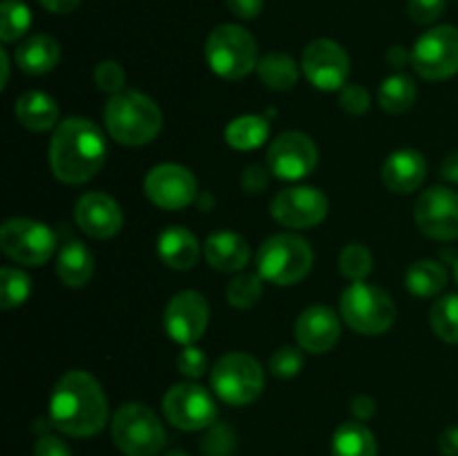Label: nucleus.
I'll use <instances>...</instances> for the list:
<instances>
[{
	"label": "nucleus",
	"mask_w": 458,
	"mask_h": 456,
	"mask_svg": "<svg viewBox=\"0 0 458 456\" xmlns=\"http://www.w3.org/2000/svg\"><path fill=\"white\" fill-rule=\"evenodd\" d=\"M49 418L54 427L76 438L101 432L107 423V398L97 378L81 369L61 376L49 398Z\"/></svg>",
	"instance_id": "1"
},
{
	"label": "nucleus",
	"mask_w": 458,
	"mask_h": 456,
	"mask_svg": "<svg viewBox=\"0 0 458 456\" xmlns=\"http://www.w3.org/2000/svg\"><path fill=\"white\" fill-rule=\"evenodd\" d=\"M106 137L92 121L70 116L54 128L49 141V168L63 183H85L103 168Z\"/></svg>",
	"instance_id": "2"
},
{
	"label": "nucleus",
	"mask_w": 458,
	"mask_h": 456,
	"mask_svg": "<svg viewBox=\"0 0 458 456\" xmlns=\"http://www.w3.org/2000/svg\"><path fill=\"white\" fill-rule=\"evenodd\" d=\"M103 121L110 137L123 146H146L161 132L164 114L150 97L125 89L107 101Z\"/></svg>",
	"instance_id": "3"
},
{
	"label": "nucleus",
	"mask_w": 458,
	"mask_h": 456,
	"mask_svg": "<svg viewBox=\"0 0 458 456\" xmlns=\"http://www.w3.org/2000/svg\"><path fill=\"white\" fill-rule=\"evenodd\" d=\"M313 266V250L307 240L291 232L273 235L259 246L258 273L277 286H293L309 275Z\"/></svg>",
	"instance_id": "4"
},
{
	"label": "nucleus",
	"mask_w": 458,
	"mask_h": 456,
	"mask_svg": "<svg viewBox=\"0 0 458 456\" xmlns=\"http://www.w3.org/2000/svg\"><path fill=\"white\" fill-rule=\"evenodd\" d=\"M206 61L222 79L240 80L258 67V43L244 27L219 25L206 38Z\"/></svg>",
	"instance_id": "5"
},
{
	"label": "nucleus",
	"mask_w": 458,
	"mask_h": 456,
	"mask_svg": "<svg viewBox=\"0 0 458 456\" xmlns=\"http://www.w3.org/2000/svg\"><path fill=\"white\" fill-rule=\"evenodd\" d=\"M112 438L125 456H157L165 445L159 416L141 402L119 407L112 418Z\"/></svg>",
	"instance_id": "6"
},
{
	"label": "nucleus",
	"mask_w": 458,
	"mask_h": 456,
	"mask_svg": "<svg viewBox=\"0 0 458 456\" xmlns=\"http://www.w3.org/2000/svg\"><path fill=\"white\" fill-rule=\"evenodd\" d=\"M340 313L353 331L362 335H380L392 329L396 307L392 298L378 286L353 282L340 300Z\"/></svg>",
	"instance_id": "7"
},
{
	"label": "nucleus",
	"mask_w": 458,
	"mask_h": 456,
	"mask_svg": "<svg viewBox=\"0 0 458 456\" xmlns=\"http://www.w3.org/2000/svg\"><path fill=\"white\" fill-rule=\"evenodd\" d=\"M210 384L215 393L228 405H249L262 393L264 369L249 353L233 351L215 362Z\"/></svg>",
	"instance_id": "8"
},
{
	"label": "nucleus",
	"mask_w": 458,
	"mask_h": 456,
	"mask_svg": "<svg viewBox=\"0 0 458 456\" xmlns=\"http://www.w3.org/2000/svg\"><path fill=\"white\" fill-rule=\"evenodd\" d=\"M0 249L13 262L25 266H43L56 250V235L45 224L27 217H13L0 228Z\"/></svg>",
	"instance_id": "9"
},
{
	"label": "nucleus",
	"mask_w": 458,
	"mask_h": 456,
	"mask_svg": "<svg viewBox=\"0 0 458 456\" xmlns=\"http://www.w3.org/2000/svg\"><path fill=\"white\" fill-rule=\"evenodd\" d=\"M411 65L425 80H445L458 74V30L452 25L425 31L414 45Z\"/></svg>",
	"instance_id": "10"
},
{
	"label": "nucleus",
	"mask_w": 458,
	"mask_h": 456,
	"mask_svg": "<svg viewBox=\"0 0 458 456\" xmlns=\"http://www.w3.org/2000/svg\"><path fill=\"white\" fill-rule=\"evenodd\" d=\"M164 414L174 427L197 432L215 423L217 407H215L213 396L201 384L182 383L165 392Z\"/></svg>",
	"instance_id": "11"
},
{
	"label": "nucleus",
	"mask_w": 458,
	"mask_h": 456,
	"mask_svg": "<svg viewBox=\"0 0 458 456\" xmlns=\"http://www.w3.org/2000/svg\"><path fill=\"white\" fill-rule=\"evenodd\" d=\"M148 199L164 210H179L197 199V179L188 168L179 164L155 165L143 182Z\"/></svg>",
	"instance_id": "12"
},
{
	"label": "nucleus",
	"mask_w": 458,
	"mask_h": 456,
	"mask_svg": "<svg viewBox=\"0 0 458 456\" xmlns=\"http://www.w3.org/2000/svg\"><path fill=\"white\" fill-rule=\"evenodd\" d=\"M329 213L325 192L313 186L280 190L271 201V215L286 228H313Z\"/></svg>",
	"instance_id": "13"
},
{
	"label": "nucleus",
	"mask_w": 458,
	"mask_h": 456,
	"mask_svg": "<svg viewBox=\"0 0 458 456\" xmlns=\"http://www.w3.org/2000/svg\"><path fill=\"white\" fill-rule=\"evenodd\" d=\"M267 165L271 174L286 182H298L316 170L318 148L302 132H284L268 146Z\"/></svg>",
	"instance_id": "14"
},
{
	"label": "nucleus",
	"mask_w": 458,
	"mask_h": 456,
	"mask_svg": "<svg viewBox=\"0 0 458 456\" xmlns=\"http://www.w3.org/2000/svg\"><path fill=\"white\" fill-rule=\"evenodd\" d=\"M416 224L432 240L452 241L458 237V192L434 186L416 201Z\"/></svg>",
	"instance_id": "15"
},
{
	"label": "nucleus",
	"mask_w": 458,
	"mask_h": 456,
	"mask_svg": "<svg viewBox=\"0 0 458 456\" xmlns=\"http://www.w3.org/2000/svg\"><path fill=\"white\" fill-rule=\"evenodd\" d=\"M302 70L313 88L335 92L344 88V80L349 76V56L334 40L318 38L304 49Z\"/></svg>",
	"instance_id": "16"
},
{
	"label": "nucleus",
	"mask_w": 458,
	"mask_h": 456,
	"mask_svg": "<svg viewBox=\"0 0 458 456\" xmlns=\"http://www.w3.org/2000/svg\"><path fill=\"white\" fill-rule=\"evenodd\" d=\"M208 302L197 291H182L168 302L164 311V326L165 334L174 342L191 347L204 335L208 326Z\"/></svg>",
	"instance_id": "17"
},
{
	"label": "nucleus",
	"mask_w": 458,
	"mask_h": 456,
	"mask_svg": "<svg viewBox=\"0 0 458 456\" xmlns=\"http://www.w3.org/2000/svg\"><path fill=\"white\" fill-rule=\"evenodd\" d=\"M74 219L85 235L94 240L114 237L123 226V213L116 199L106 192H85L74 208Z\"/></svg>",
	"instance_id": "18"
},
{
	"label": "nucleus",
	"mask_w": 458,
	"mask_h": 456,
	"mask_svg": "<svg viewBox=\"0 0 458 456\" xmlns=\"http://www.w3.org/2000/svg\"><path fill=\"white\" fill-rule=\"evenodd\" d=\"M295 338L304 351L327 353L340 340L338 313L322 304L304 308L295 322Z\"/></svg>",
	"instance_id": "19"
},
{
	"label": "nucleus",
	"mask_w": 458,
	"mask_h": 456,
	"mask_svg": "<svg viewBox=\"0 0 458 456\" xmlns=\"http://www.w3.org/2000/svg\"><path fill=\"white\" fill-rule=\"evenodd\" d=\"M428 174V161L419 150H396L387 156L383 165V182L385 186L398 195H407L420 188Z\"/></svg>",
	"instance_id": "20"
},
{
	"label": "nucleus",
	"mask_w": 458,
	"mask_h": 456,
	"mask_svg": "<svg viewBox=\"0 0 458 456\" xmlns=\"http://www.w3.org/2000/svg\"><path fill=\"white\" fill-rule=\"evenodd\" d=\"M157 253L168 268L191 271L199 259V241L188 228L170 226L157 237Z\"/></svg>",
	"instance_id": "21"
},
{
	"label": "nucleus",
	"mask_w": 458,
	"mask_h": 456,
	"mask_svg": "<svg viewBox=\"0 0 458 456\" xmlns=\"http://www.w3.org/2000/svg\"><path fill=\"white\" fill-rule=\"evenodd\" d=\"M206 262L222 273L242 271L249 264L250 249L246 240L237 232L217 231L206 240L204 246Z\"/></svg>",
	"instance_id": "22"
},
{
	"label": "nucleus",
	"mask_w": 458,
	"mask_h": 456,
	"mask_svg": "<svg viewBox=\"0 0 458 456\" xmlns=\"http://www.w3.org/2000/svg\"><path fill=\"white\" fill-rule=\"evenodd\" d=\"M13 112H16L18 123L25 125L27 130H34V132H45V130H52L61 123L56 101L49 94L36 92V89L18 97Z\"/></svg>",
	"instance_id": "23"
},
{
	"label": "nucleus",
	"mask_w": 458,
	"mask_h": 456,
	"mask_svg": "<svg viewBox=\"0 0 458 456\" xmlns=\"http://www.w3.org/2000/svg\"><path fill=\"white\" fill-rule=\"evenodd\" d=\"M61 58V47L56 40L47 34H36L27 38L25 43L18 45L16 63L25 74L40 76L52 72Z\"/></svg>",
	"instance_id": "24"
},
{
	"label": "nucleus",
	"mask_w": 458,
	"mask_h": 456,
	"mask_svg": "<svg viewBox=\"0 0 458 456\" xmlns=\"http://www.w3.org/2000/svg\"><path fill=\"white\" fill-rule=\"evenodd\" d=\"M56 273L67 286H85L94 273V258L83 241H67L56 259Z\"/></svg>",
	"instance_id": "25"
},
{
	"label": "nucleus",
	"mask_w": 458,
	"mask_h": 456,
	"mask_svg": "<svg viewBox=\"0 0 458 456\" xmlns=\"http://www.w3.org/2000/svg\"><path fill=\"white\" fill-rule=\"evenodd\" d=\"M447 284V271L434 259H419L407 268L405 286L416 298H434Z\"/></svg>",
	"instance_id": "26"
},
{
	"label": "nucleus",
	"mask_w": 458,
	"mask_h": 456,
	"mask_svg": "<svg viewBox=\"0 0 458 456\" xmlns=\"http://www.w3.org/2000/svg\"><path fill=\"white\" fill-rule=\"evenodd\" d=\"M334 456H376L378 445L376 436L362 423H344L335 429L331 441Z\"/></svg>",
	"instance_id": "27"
},
{
	"label": "nucleus",
	"mask_w": 458,
	"mask_h": 456,
	"mask_svg": "<svg viewBox=\"0 0 458 456\" xmlns=\"http://www.w3.org/2000/svg\"><path fill=\"white\" fill-rule=\"evenodd\" d=\"M268 121L259 114H244L237 116L228 123L226 128V143L235 150H255L262 146L268 137Z\"/></svg>",
	"instance_id": "28"
},
{
	"label": "nucleus",
	"mask_w": 458,
	"mask_h": 456,
	"mask_svg": "<svg viewBox=\"0 0 458 456\" xmlns=\"http://www.w3.org/2000/svg\"><path fill=\"white\" fill-rule=\"evenodd\" d=\"M258 74L267 88L277 89V92L291 89L298 83V65L293 63V58L280 52L267 54L264 58H259Z\"/></svg>",
	"instance_id": "29"
},
{
	"label": "nucleus",
	"mask_w": 458,
	"mask_h": 456,
	"mask_svg": "<svg viewBox=\"0 0 458 456\" xmlns=\"http://www.w3.org/2000/svg\"><path fill=\"white\" fill-rule=\"evenodd\" d=\"M416 101V83L405 74H394L383 80L378 89V103L389 114H403Z\"/></svg>",
	"instance_id": "30"
},
{
	"label": "nucleus",
	"mask_w": 458,
	"mask_h": 456,
	"mask_svg": "<svg viewBox=\"0 0 458 456\" xmlns=\"http://www.w3.org/2000/svg\"><path fill=\"white\" fill-rule=\"evenodd\" d=\"M429 325L432 331L443 340V342L458 344V295H443L434 302L432 313H429Z\"/></svg>",
	"instance_id": "31"
},
{
	"label": "nucleus",
	"mask_w": 458,
	"mask_h": 456,
	"mask_svg": "<svg viewBox=\"0 0 458 456\" xmlns=\"http://www.w3.org/2000/svg\"><path fill=\"white\" fill-rule=\"evenodd\" d=\"M31 25V12L21 0H4L0 4V38L3 43H13L22 38Z\"/></svg>",
	"instance_id": "32"
},
{
	"label": "nucleus",
	"mask_w": 458,
	"mask_h": 456,
	"mask_svg": "<svg viewBox=\"0 0 458 456\" xmlns=\"http://www.w3.org/2000/svg\"><path fill=\"white\" fill-rule=\"evenodd\" d=\"M31 282L22 271L12 266H4L0 271V307L16 308L30 298Z\"/></svg>",
	"instance_id": "33"
},
{
	"label": "nucleus",
	"mask_w": 458,
	"mask_h": 456,
	"mask_svg": "<svg viewBox=\"0 0 458 456\" xmlns=\"http://www.w3.org/2000/svg\"><path fill=\"white\" fill-rule=\"evenodd\" d=\"M262 280L259 273H242V275L233 277V282L226 289V300L237 308H250L258 304L262 298Z\"/></svg>",
	"instance_id": "34"
},
{
	"label": "nucleus",
	"mask_w": 458,
	"mask_h": 456,
	"mask_svg": "<svg viewBox=\"0 0 458 456\" xmlns=\"http://www.w3.org/2000/svg\"><path fill=\"white\" fill-rule=\"evenodd\" d=\"M338 266L343 275L352 282H365L369 273L374 271V258H371L369 249L362 244H349L344 246L340 253Z\"/></svg>",
	"instance_id": "35"
},
{
	"label": "nucleus",
	"mask_w": 458,
	"mask_h": 456,
	"mask_svg": "<svg viewBox=\"0 0 458 456\" xmlns=\"http://www.w3.org/2000/svg\"><path fill=\"white\" fill-rule=\"evenodd\" d=\"M302 347H280L268 360V369L276 378H293L302 369Z\"/></svg>",
	"instance_id": "36"
},
{
	"label": "nucleus",
	"mask_w": 458,
	"mask_h": 456,
	"mask_svg": "<svg viewBox=\"0 0 458 456\" xmlns=\"http://www.w3.org/2000/svg\"><path fill=\"white\" fill-rule=\"evenodd\" d=\"M94 83L101 92L116 97V94L125 92V72L116 61H103L98 63L94 70Z\"/></svg>",
	"instance_id": "37"
},
{
	"label": "nucleus",
	"mask_w": 458,
	"mask_h": 456,
	"mask_svg": "<svg viewBox=\"0 0 458 456\" xmlns=\"http://www.w3.org/2000/svg\"><path fill=\"white\" fill-rule=\"evenodd\" d=\"M447 0H410L407 3V12H410V18L419 25H432L445 12Z\"/></svg>",
	"instance_id": "38"
},
{
	"label": "nucleus",
	"mask_w": 458,
	"mask_h": 456,
	"mask_svg": "<svg viewBox=\"0 0 458 456\" xmlns=\"http://www.w3.org/2000/svg\"><path fill=\"white\" fill-rule=\"evenodd\" d=\"M235 450V436L228 427L217 425L204 438V454L206 456H231Z\"/></svg>",
	"instance_id": "39"
},
{
	"label": "nucleus",
	"mask_w": 458,
	"mask_h": 456,
	"mask_svg": "<svg viewBox=\"0 0 458 456\" xmlns=\"http://www.w3.org/2000/svg\"><path fill=\"white\" fill-rule=\"evenodd\" d=\"M340 106H343V110H347L349 114H365L371 106V97L362 85H344V88L340 89Z\"/></svg>",
	"instance_id": "40"
},
{
	"label": "nucleus",
	"mask_w": 458,
	"mask_h": 456,
	"mask_svg": "<svg viewBox=\"0 0 458 456\" xmlns=\"http://www.w3.org/2000/svg\"><path fill=\"white\" fill-rule=\"evenodd\" d=\"M177 367L186 378H199L206 369H208V360L206 353L197 347H186L177 358Z\"/></svg>",
	"instance_id": "41"
},
{
	"label": "nucleus",
	"mask_w": 458,
	"mask_h": 456,
	"mask_svg": "<svg viewBox=\"0 0 458 456\" xmlns=\"http://www.w3.org/2000/svg\"><path fill=\"white\" fill-rule=\"evenodd\" d=\"M268 173H271V170L262 168V165H249V168L244 170V174H242V186H244V190L250 192V195L264 192V188H267L268 183Z\"/></svg>",
	"instance_id": "42"
},
{
	"label": "nucleus",
	"mask_w": 458,
	"mask_h": 456,
	"mask_svg": "<svg viewBox=\"0 0 458 456\" xmlns=\"http://www.w3.org/2000/svg\"><path fill=\"white\" fill-rule=\"evenodd\" d=\"M34 456H72V452L65 445V441L52 436V434H45V436H40L36 441Z\"/></svg>",
	"instance_id": "43"
},
{
	"label": "nucleus",
	"mask_w": 458,
	"mask_h": 456,
	"mask_svg": "<svg viewBox=\"0 0 458 456\" xmlns=\"http://www.w3.org/2000/svg\"><path fill=\"white\" fill-rule=\"evenodd\" d=\"M228 9L235 13L242 21H250V18H258L264 9V0H226Z\"/></svg>",
	"instance_id": "44"
},
{
	"label": "nucleus",
	"mask_w": 458,
	"mask_h": 456,
	"mask_svg": "<svg viewBox=\"0 0 458 456\" xmlns=\"http://www.w3.org/2000/svg\"><path fill=\"white\" fill-rule=\"evenodd\" d=\"M352 414L358 420H367L376 414V402L369 396H358L352 401Z\"/></svg>",
	"instance_id": "45"
},
{
	"label": "nucleus",
	"mask_w": 458,
	"mask_h": 456,
	"mask_svg": "<svg viewBox=\"0 0 458 456\" xmlns=\"http://www.w3.org/2000/svg\"><path fill=\"white\" fill-rule=\"evenodd\" d=\"M438 447L445 456H458V427H450L438 438Z\"/></svg>",
	"instance_id": "46"
},
{
	"label": "nucleus",
	"mask_w": 458,
	"mask_h": 456,
	"mask_svg": "<svg viewBox=\"0 0 458 456\" xmlns=\"http://www.w3.org/2000/svg\"><path fill=\"white\" fill-rule=\"evenodd\" d=\"M38 3L52 13H70L79 7L81 0H38Z\"/></svg>",
	"instance_id": "47"
},
{
	"label": "nucleus",
	"mask_w": 458,
	"mask_h": 456,
	"mask_svg": "<svg viewBox=\"0 0 458 456\" xmlns=\"http://www.w3.org/2000/svg\"><path fill=\"white\" fill-rule=\"evenodd\" d=\"M441 177L445 179V182L458 183V152H452V155H447L445 159H443Z\"/></svg>",
	"instance_id": "48"
},
{
	"label": "nucleus",
	"mask_w": 458,
	"mask_h": 456,
	"mask_svg": "<svg viewBox=\"0 0 458 456\" xmlns=\"http://www.w3.org/2000/svg\"><path fill=\"white\" fill-rule=\"evenodd\" d=\"M387 58H389V63H392L394 67H403L411 58V54H407L405 47H392V49H389Z\"/></svg>",
	"instance_id": "49"
},
{
	"label": "nucleus",
	"mask_w": 458,
	"mask_h": 456,
	"mask_svg": "<svg viewBox=\"0 0 458 456\" xmlns=\"http://www.w3.org/2000/svg\"><path fill=\"white\" fill-rule=\"evenodd\" d=\"M0 63H3V85L0 88H7V80H9V56L7 52H0Z\"/></svg>",
	"instance_id": "50"
},
{
	"label": "nucleus",
	"mask_w": 458,
	"mask_h": 456,
	"mask_svg": "<svg viewBox=\"0 0 458 456\" xmlns=\"http://www.w3.org/2000/svg\"><path fill=\"white\" fill-rule=\"evenodd\" d=\"M165 456H188L186 452H179V450H174V452H168V454Z\"/></svg>",
	"instance_id": "51"
},
{
	"label": "nucleus",
	"mask_w": 458,
	"mask_h": 456,
	"mask_svg": "<svg viewBox=\"0 0 458 456\" xmlns=\"http://www.w3.org/2000/svg\"><path fill=\"white\" fill-rule=\"evenodd\" d=\"M454 275H456V282H458V259H456V266H454Z\"/></svg>",
	"instance_id": "52"
}]
</instances>
